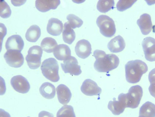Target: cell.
I'll list each match as a JSON object with an SVG mask.
<instances>
[{"instance_id": "cell-1", "label": "cell", "mask_w": 155, "mask_h": 117, "mask_svg": "<svg viewBox=\"0 0 155 117\" xmlns=\"http://www.w3.org/2000/svg\"><path fill=\"white\" fill-rule=\"evenodd\" d=\"M94 56L96 59L94 67L99 72L107 73L119 65V57L114 54H107L104 51L96 50L94 52Z\"/></svg>"}, {"instance_id": "cell-2", "label": "cell", "mask_w": 155, "mask_h": 117, "mask_svg": "<svg viewBox=\"0 0 155 117\" xmlns=\"http://www.w3.org/2000/svg\"><path fill=\"white\" fill-rule=\"evenodd\" d=\"M125 68L126 81L133 84L139 82L148 69L145 63L140 60L130 61L126 64Z\"/></svg>"}, {"instance_id": "cell-3", "label": "cell", "mask_w": 155, "mask_h": 117, "mask_svg": "<svg viewBox=\"0 0 155 117\" xmlns=\"http://www.w3.org/2000/svg\"><path fill=\"white\" fill-rule=\"evenodd\" d=\"M143 95L142 88L136 85L131 87L127 94H121L118 99L122 101L126 108H136L139 106Z\"/></svg>"}, {"instance_id": "cell-4", "label": "cell", "mask_w": 155, "mask_h": 117, "mask_svg": "<svg viewBox=\"0 0 155 117\" xmlns=\"http://www.w3.org/2000/svg\"><path fill=\"white\" fill-rule=\"evenodd\" d=\"M59 65L56 59L49 58L45 59L42 63L41 69L42 74L46 78L52 82H56L60 80L59 75Z\"/></svg>"}, {"instance_id": "cell-5", "label": "cell", "mask_w": 155, "mask_h": 117, "mask_svg": "<svg viewBox=\"0 0 155 117\" xmlns=\"http://www.w3.org/2000/svg\"><path fill=\"white\" fill-rule=\"evenodd\" d=\"M97 24L101 33L106 37L113 36L116 32L115 23L112 18L105 15H101L97 18Z\"/></svg>"}, {"instance_id": "cell-6", "label": "cell", "mask_w": 155, "mask_h": 117, "mask_svg": "<svg viewBox=\"0 0 155 117\" xmlns=\"http://www.w3.org/2000/svg\"><path fill=\"white\" fill-rule=\"evenodd\" d=\"M43 53V50L38 46H34L30 47L26 57L27 64L30 69H36L40 67Z\"/></svg>"}, {"instance_id": "cell-7", "label": "cell", "mask_w": 155, "mask_h": 117, "mask_svg": "<svg viewBox=\"0 0 155 117\" xmlns=\"http://www.w3.org/2000/svg\"><path fill=\"white\" fill-rule=\"evenodd\" d=\"M4 57L7 64L12 67H21L24 63V58L22 54L18 50H7L5 54Z\"/></svg>"}, {"instance_id": "cell-8", "label": "cell", "mask_w": 155, "mask_h": 117, "mask_svg": "<svg viewBox=\"0 0 155 117\" xmlns=\"http://www.w3.org/2000/svg\"><path fill=\"white\" fill-rule=\"evenodd\" d=\"M62 69L65 73H69L71 75L78 76L81 74L80 66L78 65L77 59L74 57H71L61 64Z\"/></svg>"}, {"instance_id": "cell-9", "label": "cell", "mask_w": 155, "mask_h": 117, "mask_svg": "<svg viewBox=\"0 0 155 117\" xmlns=\"http://www.w3.org/2000/svg\"><path fill=\"white\" fill-rule=\"evenodd\" d=\"M11 84L15 90L21 94H26L30 89L29 82L26 78L21 75L13 76L11 79Z\"/></svg>"}, {"instance_id": "cell-10", "label": "cell", "mask_w": 155, "mask_h": 117, "mask_svg": "<svg viewBox=\"0 0 155 117\" xmlns=\"http://www.w3.org/2000/svg\"><path fill=\"white\" fill-rule=\"evenodd\" d=\"M142 45L146 60L150 62L155 61V39L147 37L143 40Z\"/></svg>"}, {"instance_id": "cell-11", "label": "cell", "mask_w": 155, "mask_h": 117, "mask_svg": "<svg viewBox=\"0 0 155 117\" xmlns=\"http://www.w3.org/2000/svg\"><path fill=\"white\" fill-rule=\"evenodd\" d=\"M81 91L86 95L98 96L102 92V89L97 85V83L90 79L84 81L81 88Z\"/></svg>"}, {"instance_id": "cell-12", "label": "cell", "mask_w": 155, "mask_h": 117, "mask_svg": "<svg viewBox=\"0 0 155 117\" xmlns=\"http://www.w3.org/2000/svg\"><path fill=\"white\" fill-rule=\"evenodd\" d=\"M91 45L87 40H80L76 44L75 47V52L78 57L81 58H87L92 53Z\"/></svg>"}, {"instance_id": "cell-13", "label": "cell", "mask_w": 155, "mask_h": 117, "mask_svg": "<svg viewBox=\"0 0 155 117\" xmlns=\"http://www.w3.org/2000/svg\"><path fill=\"white\" fill-rule=\"evenodd\" d=\"M24 45V41L21 36L15 35L8 39L5 44V47L7 50H16L21 52Z\"/></svg>"}, {"instance_id": "cell-14", "label": "cell", "mask_w": 155, "mask_h": 117, "mask_svg": "<svg viewBox=\"0 0 155 117\" xmlns=\"http://www.w3.org/2000/svg\"><path fill=\"white\" fill-rule=\"evenodd\" d=\"M60 4L59 0H37L35 6L38 11L45 12L51 9H56Z\"/></svg>"}, {"instance_id": "cell-15", "label": "cell", "mask_w": 155, "mask_h": 117, "mask_svg": "<svg viewBox=\"0 0 155 117\" xmlns=\"http://www.w3.org/2000/svg\"><path fill=\"white\" fill-rule=\"evenodd\" d=\"M137 23L143 35H147L150 33L153 25L151 16L149 15L144 13L141 15Z\"/></svg>"}, {"instance_id": "cell-16", "label": "cell", "mask_w": 155, "mask_h": 117, "mask_svg": "<svg viewBox=\"0 0 155 117\" xmlns=\"http://www.w3.org/2000/svg\"><path fill=\"white\" fill-rule=\"evenodd\" d=\"M63 25L58 19L51 18L49 20L47 30L48 33L53 36H58L63 31Z\"/></svg>"}, {"instance_id": "cell-17", "label": "cell", "mask_w": 155, "mask_h": 117, "mask_svg": "<svg viewBox=\"0 0 155 117\" xmlns=\"http://www.w3.org/2000/svg\"><path fill=\"white\" fill-rule=\"evenodd\" d=\"M56 91L59 102L61 104L65 105L70 102L72 97L70 89L65 84H61L57 88Z\"/></svg>"}, {"instance_id": "cell-18", "label": "cell", "mask_w": 155, "mask_h": 117, "mask_svg": "<svg viewBox=\"0 0 155 117\" xmlns=\"http://www.w3.org/2000/svg\"><path fill=\"white\" fill-rule=\"evenodd\" d=\"M126 44L124 39L120 35L112 39L107 45L108 48L112 53H119L125 48Z\"/></svg>"}, {"instance_id": "cell-19", "label": "cell", "mask_w": 155, "mask_h": 117, "mask_svg": "<svg viewBox=\"0 0 155 117\" xmlns=\"http://www.w3.org/2000/svg\"><path fill=\"white\" fill-rule=\"evenodd\" d=\"M53 54L58 60L65 61L71 57V50L68 46L60 44L55 48Z\"/></svg>"}, {"instance_id": "cell-20", "label": "cell", "mask_w": 155, "mask_h": 117, "mask_svg": "<svg viewBox=\"0 0 155 117\" xmlns=\"http://www.w3.org/2000/svg\"><path fill=\"white\" fill-rule=\"evenodd\" d=\"M40 94L47 99H53L55 95V88L53 84L49 82L43 83L40 88Z\"/></svg>"}, {"instance_id": "cell-21", "label": "cell", "mask_w": 155, "mask_h": 117, "mask_svg": "<svg viewBox=\"0 0 155 117\" xmlns=\"http://www.w3.org/2000/svg\"><path fill=\"white\" fill-rule=\"evenodd\" d=\"M41 32L40 27L37 25H33L27 30L25 37L28 41L36 42L41 36Z\"/></svg>"}, {"instance_id": "cell-22", "label": "cell", "mask_w": 155, "mask_h": 117, "mask_svg": "<svg viewBox=\"0 0 155 117\" xmlns=\"http://www.w3.org/2000/svg\"><path fill=\"white\" fill-rule=\"evenodd\" d=\"M113 100L114 101L109 102L108 108L114 115H119L124 112L126 107L120 100L116 101L115 98H114Z\"/></svg>"}, {"instance_id": "cell-23", "label": "cell", "mask_w": 155, "mask_h": 117, "mask_svg": "<svg viewBox=\"0 0 155 117\" xmlns=\"http://www.w3.org/2000/svg\"><path fill=\"white\" fill-rule=\"evenodd\" d=\"M140 117H155V105L150 102L144 103L140 109Z\"/></svg>"}, {"instance_id": "cell-24", "label": "cell", "mask_w": 155, "mask_h": 117, "mask_svg": "<svg viewBox=\"0 0 155 117\" xmlns=\"http://www.w3.org/2000/svg\"><path fill=\"white\" fill-rule=\"evenodd\" d=\"M75 37V32L69 25L68 22L65 23L63 32L64 41L66 43L71 45L74 41Z\"/></svg>"}, {"instance_id": "cell-25", "label": "cell", "mask_w": 155, "mask_h": 117, "mask_svg": "<svg viewBox=\"0 0 155 117\" xmlns=\"http://www.w3.org/2000/svg\"><path fill=\"white\" fill-rule=\"evenodd\" d=\"M58 44L55 39L50 37L44 39L41 43L42 50L48 53L54 52Z\"/></svg>"}, {"instance_id": "cell-26", "label": "cell", "mask_w": 155, "mask_h": 117, "mask_svg": "<svg viewBox=\"0 0 155 117\" xmlns=\"http://www.w3.org/2000/svg\"><path fill=\"white\" fill-rule=\"evenodd\" d=\"M114 5L113 0H100L97 2V9L101 12L105 13L113 9Z\"/></svg>"}, {"instance_id": "cell-27", "label": "cell", "mask_w": 155, "mask_h": 117, "mask_svg": "<svg viewBox=\"0 0 155 117\" xmlns=\"http://www.w3.org/2000/svg\"><path fill=\"white\" fill-rule=\"evenodd\" d=\"M57 117H76L73 107L68 105L62 107L57 112Z\"/></svg>"}, {"instance_id": "cell-28", "label": "cell", "mask_w": 155, "mask_h": 117, "mask_svg": "<svg viewBox=\"0 0 155 117\" xmlns=\"http://www.w3.org/2000/svg\"><path fill=\"white\" fill-rule=\"evenodd\" d=\"M68 23L72 29L76 28H79L82 26L83 21L78 17L74 14H70L67 17Z\"/></svg>"}, {"instance_id": "cell-29", "label": "cell", "mask_w": 155, "mask_h": 117, "mask_svg": "<svg viewBox=\"0 0 155 117\" xmlns=\"http://www.w3.org/2000/svg\"><path fill=\"white\" fill-rule=\"evenodd\" d=\"M0 9V16L1 18L6 19L11 16L12 13L11 8L5 1H1Z\"/></svg>"}, {"instance_id": "cell-30", "label": "cell", "mask_w": 155, "mask_h": 117, "mask_svg": "<svg viewBox=\"0 0 155 117\" xmlns=\"http://www.w3.org/2000/svg\"><path fill=\"white\" fill-rule=\"evenodd\" d=\"M137 1L120 0L117 2L116 7L118 11L123 12L131 7Z\"/></svg>"}, {"instance_id": "cell-31", "label": "cell", "mask_w": 155, "mask_h": 117, "mask_svg": "<svg viewBox=\"0 0 155 117\" xmlns=\"http://www.w3.org/2000/svg\"><path fill=\"white\" fill-rule=\"evenodd\" d=\"M149 79L150 84L155 83V68L153 69L149 73Z\"/></svg>"}, {"instance_id": "cell-32", "label": "cell", "mask_w": 155, "mask_h": 117, "mask_svg": "<svg viewBox=\"0 0 155 117\" xmlns=\"http://www.w3.org/2000/svg\"><path fill=\"white\" fill-rule=\"evenodd\" d=\"M38 117H54L52 113L45 111H42L39 113Z\"/></svg>"}, {"instance_id": "cell-33", "label": "cell", "mask_w": 155, "mask_h": 117, "mask_svg": "<svg viewBox=\"0 0 155 117\" xmlns=\"http://www.w3.org/2000/svg\"><path fill=\"white\" fill-rule=\"evenodd\" d=\"M149 90L151 95L155 98V83L150 84Z\"/></svg>"}, {"instance_id": "cell-34", "label": "cell", "mask_w": 155, "mask_h": 117, "mask_svg": "<svg viewBox=\"0 0 155 117\" xmlns=\"http://www.w3.org/2000/svg\"><path fill=\"white\" fill-rule=\"evenodd\" d=\"M0 117H11V115L7 112L1 108L0 109Z\"/></svg>"}, {"instance_id": "cell-35", "label": "cell", "mask_w": 155, "mask_h": 117, "mask_svg": "<svg viewBox=\"0 0 155 117\" xmlns=\"http://www.w3.org/2000/svg\"><path fill=\"white\" fill-rule=\"evenodd\" d=\"M19 1H11L13 5L15 6H20L24 4V3L26 2H23V1L21 2H19Z\"/></svg>"}, {"instance_id": "cell-36", "label": "cell", "mask_w": 155, "mask_h": 117, "mask_svg": "<svg viewBox=\"0 0 155 117\" xmlns=\"http://www.w3.org/2000/svg\"><path fill=\"white\" fill-rule=\"evenodd\" d=\"M30 117V116H28V117Z\"/></svg>"}, {"instance_id": "cell-37", "label": "cell", "mask_w": 155, "mask_h": 117, "mask_svg": "<svg viewBox=\"0 0 155 117\" xmlns=\"http://www.w3.org/2000/svg\"><path fill=\"white\" fill-rule=\"evenodd\" d=\"M139 117H140L139 116Z\"/></svg>"}]
</instances>
